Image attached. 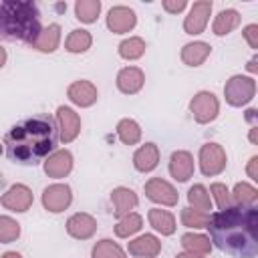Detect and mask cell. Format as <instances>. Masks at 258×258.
Returning a JSON list of instances; mask_svg holds the SVG:
<instances>
[{"instance_id":"9","label":"cell","mask_w":258,"mask_h":258,"mask_svg":"<svg viewBox=\"0 0 258 258\" xmlns=\"http://www.w3.org/2000/svg\"><path fill=\"white\" fill-rule=\"evenodd\" d=\"M145 196H147L151 202L161 204V206H175L177 200H179L175 187H173L169 181L161 179V177H151V179L145 183Z\"/></svg>"},{"instance_id":"32","label":"cell","mask_w":258,"mask_h":258,"mask_svg":"<svg viewBox=\"0 0 258 258\" xmlns=\"http://www.w3.org/2000/svg\"><path fill=\"white\" fill-rule=\"evenodd\" d=\"M143 52H145V40L139 36H131L119 44V54L125 60H135V58L143 56Z\"/></svg>"},{"instance_id":"30","label":"cell","mask_w":258,"mask_h":258,"mask_svg":"<svg viewBox=\"0 0 258 258\" xmlns=\"http://www.w3.org/2000/svg\"><path fill=\"white\" fill-rule=\"evenodd\" d=\"M232 200L236 202V206H256V200H258V189L246 181H240L236 183L234 187V194H232Z\"/></svg>"},{"instance_id":"29","label":"cell","mask_w":258,"mask_h":258,"mask_svg":"<svg viewBox=\"0 0 258 258\" xmlns=\"http://www.w3.org/2000/svg\"><path fill=\"white\" fill-rule=\"evenodd\" d=\"M99 12H101V2L99 0H79L75 4V14L85 24L95 22L97 16H99Z\"/></svg>"},{"instance_id":"4","label":"cell","mask_w":258,"mask_h":258,"mask_svg":"<svg viewBox=\"0 0 258 258\" xmlns=\"http://www.w3.org/2000/svg\"><path fill=\"white\" fill-rule=\"evenodd\" d=\"M256 95V81L246 75H234L224 87V97L232 107H242L250 103Z\"/></svg>"},{"instance_id":"15","label":"cell","mask_w":258,"mask_h":258,"mask_svg":"<svg viewBox=\"0 0 258 258\" xmlns=\"http://www.w3.org/2000/svg\"><path fill=\"white\" fill-rule=\"evenodd\" d=\"M69 99L79 105V107H91L95 105L99 93H97V87L91 83V81H75L73 85H69V91H67Z\"/></svg>"},{"instance_id":"19","label":"cell","mask_w":258,"mask_h":258,"mask_svg":"<svg viewBox=\"0 0 258 258\" xmlns=\"http://www.w3.org/2000/svg\"><path fill=\"white\" fill-rule=\"evenodd\" d=\"M111 202H113V212L117 218H123L127 214H131V210L137 208V194L129 187H115L111 191Z\"/></svg>"},{"instance_id":"10","label":"cell","mask_w":258,"mask_h":258,"mask_svg":"<svg viewBox=\"0 0 258 258\" xmlns=\"http://www.w3.org/2000/svg\"><path fill=\"white\" fill-rule=\"evenodd\" d=\"M210 12H212V2L208 0H202V2H194L189 14L185 16L183 20V30L185 34H202L206 24H208V18H210Z\"/></svg>"},{"instance_id":"28","label":"cell","mask_w":258,"mask_h":258,"mask_svg":"<svg viewBox=\"0 0 258 258\" xmlns=\"http://www.w3.org/2000/svg\"><path fill=\"white\" fill-rule=\"evenodd\" d=\"M141 226H143L141 216L135 214V212H131V214L119 218V222H117V226H115V234H117L119 238H129V236H133L135 232H139Z\"/></svg>"},{"instance_id":"3","label":"cell","mask_w":258,"mask_h":258,"mask_svg":"<svg viewBox=\"0 0 258 258\" xmlns=\"http://www.w3.org/2000/svg\"><path fill=\"white\" fill-rule=\"evenodd\" d=\"M40 12L34 2H0V38L34 44L40 34Z\"/></svg>"},{"instance_id":"43","label":"cell","mask_w":258,"mask_h":258,"mask_svg":"<svg viewBox=\"0 0 258 258\" xmlns=\"http://www.w3.org/2000/svg\"><path fill=\"white\" fill-rule=\"evenodd\" d=\"M248 71H250V73H256V58H252V60H250V64H248Z\"/></svg>"},{"instance_id":"36","label":"cell","mask_w":258,"mask_h":258,"mask_svg":"<svg viewBox=\"0 0 258 258\" xmlns=\"http://www.w3.org/2000/svg\"><path fill=\"white\" fill-rule=\"evenodd\" d=\"M210 191L214 194L216 204H218L220 210H226V208L232 206V196H230V191H228V187H226L224 183H212Z\"/></svg>"},{"instance_id":"14","label":"cell","mask_w":258,"mask_h":258,"mask_svg":"<svg viewBox=\"0 0 258 258\" xmlns=\"http://www.w3.org/2000/svg\"><path fill=\"white\" fill-rule=\"evenodd\" d=\"M67 232H69V236H73L77 240H87L97 232V220L85 212L73 214L67 220Z\"/></svg>"},{"instance_id":"24","label":"cell","mask_w":258,"mask_h":258,"mask_svg":"<svg viewBox=\"0 0 258 258\" xmlns=\"http://www.w3.org/2000/svg\"><path fill=\"white\" fill-rule=\"evenodd\" d=\"M238 24H240V14L232 8H226L214 18L212 30H214L216 36H224V34H230Z\"/></svg>"},{"instance_id":"26","label":"cell","mask_w":258,"mask_h":258,"mask_svg":"<svg viewBox=\"0 0 258 258\" xmlns=\"http://www.w3.org/2000/svg\"><path fill=\"white\" fill-rule=\"evenodd\" d=\"M187 202L191 206V210H198V212H204L208 214L212 210V202H210V191L202 185V183H196L189 187L187 191Z\"/></svg>"},{"instance_id":"21","label":"cell","mask_w":258,"mask_h":258,"mask_svg":"<svg viewBox=\"0 0 258 258\" xmlns=\"http://www.w3.org/2000/svg\"><path fill=\"white\" fill-rule=\"evenodd\" d=\"M212 52V46L208 42H202V40H196V42H187L183 48H181V60L187 64V67H200Z\"/></svg>"},{"instance_id":"42","label":"cell","mask_w":258,"mask_h":258,"mask_svg":"<svg viewBox=\"0 0 258 258\" xmlns=\"http://www.w3.org/2000/svg\"><path fill=\"white\" fill-rule=\"evenodd\" d=\"M0 258H22L18 252H6V254H2Z\"/></svg>"},{"instance_id":"2","label":"cell","mask_w":258,"mask_h":258,"mask_svg":"<svg viewBox=\"0 0 258 258\" xmlns=\"http://www.w3.org/2000/svg\"><path fill=\"white\" fill-rule=\"evenodd\" d=\"M58 143L56 121L48 115H34L16 123L4 137L6 155L12 163L32 167L44 161Z\"/></svg>"},{"instance_id":"13","label":"cell","mask_w":258,"mask_h":258,"mask_svg":"<svg viewBox=\"0 0 258 258\" xmlns=\"http://www.w3.org/2000/svg\"><path fill=\"white\" fill-rule=\"evenodd\" d=\"M73 169V155L71 151L67 149H58V151H52L46 159H44V173L48 177H67Z\"/></svg>"},{"instance_id":"23","label":"cell","mask_w":258,"mask_h":258,"mask_svg":"<svg viewBox=\"0 0 258 258\" xmlns=\"http://www.w3.org/2000/svg\"><path fill=\"white\" fill-rule=\"evenodd\" d=\"M147 218H149L151 228L157 230L159 234H163V236H171V234L175 232V218H173V214H169L167 210L153 208V210H149Z\"/></svg>"},{"instance_id":"5","label":"cell","mask_w":258,"mask_h":258,"mask_svg":"<svg viewBox=\"0 0 258 258\" xmlns=\"http://www.w3.org/2000/svg\"><path fill=\"white\" fill-rule=\"evenodd\" d=\"M228 157L222 145L218 143H204L200 147V169L206 177H214L226 169Z\"/></svg>"},{"instance_id":"41","label":"cell","mask_w":258,"mask_h":258,"mask_svg":"<svg viewBox=\"0 0 258 258\" xmlns=\"http://www.w3.org/2000/svg\"><path fill=\"white\" fill-rule=\"evenodd\" d=\"M4 62H6V50L0 46V69L4 67Z\"/></svg>"},{"instance_id":"25","label":"cell","mask_w":258,"mask_h":258,"mask_svg":"<svg viewBox=\"0 0 258 258\" xmlns=\"http://www.w3.org/2000/svg\"><path fill=\"white\" fill-rule=\"evenodd\" d=\"M91 44H93L91 32H89V30H83V28H77V30H73V32L69 34V38H67V42H64V48H67L69 52H73V54H79V52L89 50Z\"/></svg>"},{"instance_id":"38","label":"cell","mask_w":258,"mask_h":258,"mask_svg":"<svg viewBox=\"0 0 258 258\" xmlns=\"http://www.w3.org/2000/svg\"><path fill=\"white\" fill-rule=\"evenodd\" d=\"M185 0H165L163 2V8L167 10V12H171V14H177V12H181L183 8H185Z\"/></svg>"},{"instance_id":"6","label":"cell","mask_w":258,"mask_h":258,"mask_svg":"<svg viewBox=\"0 0 258 258\" xmlns=\"http://www.w3.org/2000/svg\"><path fill=\"white\" fill-rule=\"evenodd\" d=\"M189 111H191V115H194V119H196L198 123L206 125V123H210V121H214V119L218 117V113H220V103H218V99H216L214 93H210V91H200V93H196L194 99L189 101Z\"/></svg>"},{"instance_id":"11","label":"cell","mask_w":258,"mask_h":258,"mask_svg":"<svg viewBox=\"0 0 258 258\" xmlns=\"http://www.w3.org/2000/svg\"><path fill=\"white\" fill-rule=\"evenodd\" d=\"M2 206L10 212H26L32 206V191L24 183H14L2 196Z\"/></svg>"},{"instance_id":"17","label":"cell","mask_w":258,"mask_h":258,"mask_svg":"<svg viewBox=\"0 0 258 258\" xmlns=\"http://www.w3.org/2000/svg\"><path fill=\"white\" fill-rule=\"evenodd\" d=\"M169 173L177 181H187L194 173V157L189 151H173L169 157Z\"/></svg>"},{"instance_id":"34","label":"cell","mask_w":258,"mask_h":258,"mask_svg":"<svg viewBox=\"0 0 258 258\" xmlns=\"http://www.w3.org/2000/svg\"><path fill=\"white\" fill-rule=\"evenodd\" d=\"M18 236H20V224L10 216H0V242L10 244L18 240Z\"/></svg>"},{"instance_id":"40","label":"cell","mask_w":258,"mask_h":258,"mask_svg":"<svg viewBox=\"0 0 258 258\" xmlns=\"http://www.w3.org/2000/svg\"><path fill=\"white\" fill-rule=\"evenodd\" d=\"M175 258H204L202 254H196V252H181V254H177Z\"/></svg>"},{"instance_id":"39","label":"cell","mask_w":258,"mask_h":258,"mask_svg":"<svg viewBox=\"0 0 258 258\" xmlns=\"http://www.w3.org/2000/svg\"><path fill=\"white\" fill-rule=\"evenodd\" d=\"M256 165H258V157L254 155V157H250V161H248V167H246V171H248V177L250 179H258V169H256Z\"/></svg>"},{"instance_id":"22","label":"cell","mask_w":258,"mask_h":258,"mask_svg":"<svg viewBox=\"0 0 258 258\" xmlns=\"http://www.w3.org/2000/svg\"><path fill=\"white\" fill-rule=\"evenodd\" d=\"M58 42H60V26L58 24H48L46 28L40 30L32 48H36L40 52H54L58 48Z\"/></svg>"},{"instance_id":"7","label":"cell","mask_w":258,"mask_h":258,"mask_svg":"<svg viewBox=\"0 0 258 258\" xmlns=\"http://www.w3.org/2000/svg\"><path fill=\"white\" fill-rule=\"evenodd\" d=\"M71 202H73V191L67 183H52L42 191V206L52 214L67 210Z\"/></svg>"},{"instance_id":"37","label":"cell","mask_w":258,"mask_h":258,"mask_svg":"<svg viewBox=\"0 0 258 258\" xmlns=\"http://www.w3.org/2000/svg\"><path fill=\"white\" fill-rule=\"evenodd\" d=\"M242 34H244V38L248 40V44H250V48H258V24H248L244 30H242Z\"/></svg>"},{"instance_id":"33","label":"cell","mask_w":258,"mask_h":258,"mask_svg":"<svg viewBox=\"0 0 258 258\" xmlns=\"http://www.w3.org/2000/svg\"><path fill=\"white\" fill-rule=\"evenodd\" d=\"M181 246L187 250V252H196V254H208L212 250V244H210V238L202 236V234H183L181 236Z\"/></svg>"},{"instance_id":"45","label":"cell","mask_w":258,"mask_h":258,"mask_svg":"<svg viewBox=\"0 0 258 258\" xmlns=\"http://www.w3.org/2000/svg\"><path fill=\"white\" fill-rule=\"evenodd\" d=\"M0 153H2V145H0Z\"/></svg>"},{"instance_id":"16","label":"cell","mask_w":258,"mask_h":258,"mask_svg":"<svg viewBox=\"0 0 258 258\" xmlns=\"http://www.w3.org/2000/svg\"><path fill=\"white\" fill-rule=\"evenodd\" d=\"M143 83H145V75H143V71L137 69V67H125V69H121L119 75H117V89H119L121 93H125V95H135V93H139L141 87H143Z\"/></svg>"},{"instance_id":"31","label":"cell","mask_w":258,"mask_h":258,"mask_svg":"<svg viewBox=\"0 0 258 258\" xmlns=\"http://www.w3.org/2000/svg\"><path fill=\"white\" fill-rule=\"evenodd\" d=\"M91 256H93V258H127L125 252L121 250V246L115 244V242L109 240V238L99 240V242L93 246Z\"/></svg>"},{"instance_id":"18","label":"cell","mask_w":258,"mask_h":258,"mask_svg":"<svg viewBox=\"0 0 258 258\" xmlns=\"http://www.w3.org/2000/svg\"><path fill=\"white\" fill-rule=\"evenodd\" d=\"M157 163H159V149L155 143H145L133 153V165L141 173L153 171L157 167Z\"/></svg>"},{"instance_id":"12","label":"cell","mask_w":258,"mask_h":258,"mask_svg":"<svg viewBox=\"0 0 258 258\" xmlns=\"http://www.w3.org/2000/svg\"><path fill=\"white\" fill-rule=\"evenodd\" d=\"M137 22V16L131 8L127 6H113L107 14V26L115 34H125L129 32Z\"/></svg>"},{"instance_id":"20","label":"cell","mask_w":258,"mask_h":258,"mask_svg":"<svg viewBox=\"0 0 258 258\" xmlns=\"http://www.w3.org/2000/svg\"><path fill=\"white\" fill-rule=\"evenodd\" d=\"M129 254L133 256H139V258H155L159 252H161V242L151 236V234H143L135 240L129 242Z\"/></svg>"},{"instance_id":"44","label":"cell","mask_w":258,"mask_h":258,"mask_svg":"<svg viewBox=\"0 0 258 258\" xmlns=\"http://www.w3.org/2000/svg\"><path fill=\"white\" fill-rule=\"evenodd\" d=\"M250 141H252V143H256V129H252V131H250Z\"/></svg>"},{"instance_id":"1","label":"cell","mask_w":258,"mask_h":258,"mask_svg":"<svg viewBox=\"0 0 258 258\" xmlns=\"http://www.w3.org/2000/svg\"><path fill=\"white\" fill-rule=\"evenodd\" d=\"M256 226V206H230L214 214L208 222L212 242L222 252L236 258H254L258 254Z\"/></svg>"},{"instance_id":"8","label":"cell","mask_w":258,"mask_h":258,"mask_svg":"<svg viewBox=\"0 0 258 258\" xmlns=\"http://www.w3.org/2000/svg\"><path fill=\"white\" fill-rule=\"evenodd\" d=\"M56 127H58V139L62 143H71L73 139H77L81 131V119L71 107L60 105L56 109Z\"/></svg>"},{"instance_id":"35","label":"cell","mask_w":258,"mask_h":258,"mask_svg":"<svg viewBox=\"0 0 258 258\" xmlns=\"http://www.w3.org/2000/svg\"><path fill=\"white\" fill-rule=\"evenodd\" d=\"M181 222H183V226H187V228H208L210 216L204 214V212L185 208V210H181Z\"/></svg>"},{"instance_id":"27","label":"cell","mask_w":258,"mask_h":258,"mask_svg":"<svg viewBox=\"0 0 258 258\" xmlns=\"http://www.w3.org/2000/svg\"><path fill=\"white\" fill-rule=\"evenodd\" d=\"M117 137L125 145H135L141 139V127L133 119H121L117 123Z\"/></svg>"}]
</instances>
